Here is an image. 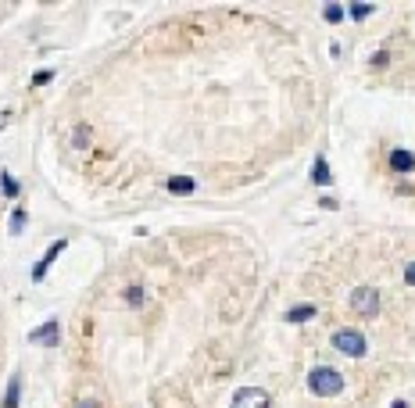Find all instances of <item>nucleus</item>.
<instances>
[{"label": "nucleus", "instance_id": "nucleus-1", "mask_svg": "<svg viewBox=\"0 0 415 408\" xmlns=\"http://www.w3.org/2000/svg\"><path fill=\"white\" fill-rule=\"evenodd\" d=\"M308 391L315 398H337L344 391V372H337L333 365H315L308 372Z\"/></svg>", "mask_w": 415, "mask_h": 408}, {"label": "nucleus", "instance_id": "nucleus-2", "mask_svg": "<svg viewBox=\"0 0 415 408\" xmlns=\"http://www.w3.org/2000/svg\"><path fill=\"white\" fill-rule=\"evenodd\" d=\"M333 348H337L340 355H347V358H362V355L369 351V344H365V337H362L358 330L344 326V330L333 333Z\"/></svg>", "mask_w": 415, "mask_h": 408}, {"label": "nucleus", "instance_id": "nucleus-3", "mask_svg": "<svg viewBox=\"0 0 415 408\" xmlns=\"http://www.w3.org/2000/svg\"><path fill=\"white\" fill-rule=\"evenodd\" d=\"M351 308L358 311V316H365V319H376L379 316V294H376V287H358L351 294Z\"/></svg>", "mask_w": 415, "mask_h": 408}, {"label": "nucleus", "instance_id": "nucleus-4", "mask_svg": "<svg viewBox=\"0 0 415 408\" xmlns=\"http://www.w3.org/2000/svg\"><path fill=\"white\" fill-rule=\"evenodd\" d=\"M29 340L40 344V348H54V344H61V319L50 316L47 323L33 326V330H29Z\"/></svg>", "mask_w": 415, "mask_h": 408}, {"label": "nucleus", "instance_id": "nucleus-5", "mask_svg": "<svg viewBox=\"0 0 415 408\" xmlns=\"http://www.w3.org/2000/svg\"><path fill=\"white\" fill-rule=\"evenodd\" d=\"M229 408H269V394H265L261 387H240L233 394Z\"/></svg>", "mask_w": 415, "mask_h": 408}, {"label": "nucleus", "instance_id": "nucleus-6", "mask_svg": "<svg viewBox=\"0 0 415 408\" xmlns=\"http://www.w3.org/2000/svg\"><path fill=\"white\" fill-rule=\"evenodd\" d=\"M65 247H68V240H65V237H61V240H50V247L43 251V258L33 265V279H43V276H47V269L57 262V255H61Z\"/></svg>", "mask_w": 415, "mask_h": 408}, {"label": "nucleus", "instance_id": "nucleus-7", "mask_svg": "<svg viewBox=\"0 0 415 408\" xmlns=\"http://www.w3.org/2000/svg\"><path fill=\"white\" fill-rule=\"evenodd\" d=\"M391 172H398V176L415 172V154H412V150H405V147L391 150Z\"/></svg>", "mask_w": 415, "mask_h": 408}, {"label": "nucleus", "instance_id": "nucleus-8", "mask_svg": "<svg viewBox=\"0 0 415 408\" xmlns=\"http://www.w3.org/2000/svg\"><path fill=\"white\" fill-rule=\"evenodd\" d=\"M22 405V380L18 376H11L8 380V391H4V401H0V408H18Z\"/></svg>", "mask_w": 415, "mask_h": 408}, {"label": "nucleus", "instance_id": "nucleus-9", "mask_svg": "<svg viewBox=\"0 0 415 408\" xmlns=\"http://www.w3.org/2000/svg\"><path fill=\"white\" fill-rule=\"evenodd\" d=\"M312 316H315V304H298L286 311V323H308Z\"/></svg>", "mask_w": 415, "mask_h": 408}, {"label": "nucleus", "instance_id": "nucleus-10", "mask_svg": "<svg viewBox=\"0 0 415 408\" xmlns=\"http://www.w3.org/2000/svg\"><path fill=\"white\" fill-rule=\"evenodd\" d=\"M168 190L172 194H194V179L190 176H172L168 179Z\"/></svg>", "mask_w": 415, "mask_h": 408}, {"label": "nucleus", "instance_id": "nucleus-11", "mask_svg": "<svg viewBox=\"0 0 415 408\" xmlns=\"http://www.w3.org/2000/svg\"><path fill=\"white\" fill-rule=\"evenodd\" d=\"M312 179L319 183V186H326L333 176H330V165H326V158H315V165H312Z\"/></svg>", "mask_w": 415, "mask_h": 408}, {"label": "nucleus", "instance_id": "nucleus-12", "mask_svg": "<svg viewBox=\"0 0 415 408\" xmlns=\"http://www.w3.org/2000/svg\"><path fill=\"white\" fill-rule=\"evenodd\" d=\"M0 190H4L8 197H18V190H22V186H18V179H15L11 172H0Z\"/></svg>", "mask_w": 415, "mask_h": 408}, {"label": "nucleus", "instance_id": "nucleus-13", "mask_svg": "<svg viewBox=\"0 0 415 408\" xmlns=\"http://www.w3.org/2000/svg\"><path fill=\"white\" fill-rule=\"evenodd\" d=\"M8 226H11V233H15V237H18V233L25 230V208H15V211H11Z\"/></svg>", "mask_w": 415, "mask_h": 408}, {"label": "nucleus", "instance_id": "nucleus-14", "mask_svg": "<svg viewBox=\"0 0 415 408\" xmlns=\"http://www.w3.org/2000/svg\"><path fill=\"white\" fill-rule=\"evenodd\" d=\"M126 301H129V304H143V287H140V283H133V287L126 290Z\"/></svg>", "mask_w": 415, "mask_h": 408}, {"label": "nucleus", "instance_id": "nucleus-15", "mask_svg": "<svg viewBox=\"0 0 415 408\" xmlns=\"http://www.w3.org/2000/svg\"><path fill=\"white\" fill-rule=\"evenodd\" d=\"M376 8L372 4H351V18H369Z\"/></svg>", "mask_w": 415, "mask_h": 408}, {"label": "nucleus", "instance_id": "nucleus-16", "mask_svg": "<svg viewBox=\"0 0 415 408\" xmlns=\"http://www.w3.org/2000/svg\"><path fill=\"white\" fill-rule=\"evenodd\" d=\"M75 147H90V143H86V140H90V129H86V125H75Z\"/></svg>", "mask_w": 415, "mask_h": 408}, {"label": "nucleus", "instance_id": "nucleus-17", "mask_svg": "<svg viewBox=\"0 0 415 408\" xmlns=\"http://www.w3.org/2000/svg\"><path fill=\"white\" fill-rule=\"evenodd\" d=\"M326 18H330V22H340V18H344V8H340V4H326Z\"/></svg>", "mask_w": 415, "mask_h": 408}, {"label": "nucleus", "instance_id": "nucleus-18", "mask_svg": "<svg viewBox=\"0 0 415 408\" xmlns=\"http://www.w3.org/2000/svg\"><path fill=\"white\" fill-rule=\"evenodd\" d=\"M405 283L415 287V262H408V269H405Z\"/></svg>", "mask_w": 415, "mask_h": 408}, {"label": "nucleus", "instance_id": "nucleus-19", "mask_svg": "<svg viewBox=\"0 0 415 408\" xmlns=\"http://www.w3.org/2000/svg\"><path fill=\"white\" fill-rule=\"evenodd\" d=\"M50 79H54V72H50V69H43V72H36V76H33V83H50Z\"/></svg>", "mask_w": 415, "mask_h": 408}, {"label": "nucleus", "instance_id": "nucleus-20", "mask_svg": "<svg viewBox=\"0 0 415 408\" xmlns=\"http://www.w3.org/2000/svg\"><path fill=\"white\" fill-rule=\"evenodd\" d=\"M75 408H101V405H97V401H94V398H82V401H79V405H75Z\"/></svg>", "mask_w": 415, "mask_h": 408}, {"label": "nucleus", "instance_id": "nucleus-21", "mask_svg": "<svg viewBox=\"0 0 415 408\" xmlns=\"http://www.w3.org/2000/svg\"><path fill=\"white\" fill-rule=\"evenodd\" d=\"M391 408H408V401H394V405H391Z\"/></svg>", "mask_w": 415, "mask_h": 408}]
</instances>
